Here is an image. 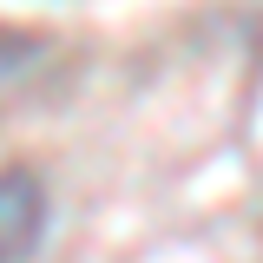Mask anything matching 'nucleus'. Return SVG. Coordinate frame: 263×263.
<instances>
[{
	"label": "nucleus",
	"mask_w": 263,
	"mask_h": 263,
	"mask_svg": "<svg viewBox=\"0 0 263 263\" xmlns=\"http://www.w3.org/2000/svg\"><path fill=\"white\" fill-rule=\"evenodd\" d=\"M46 230V184L33 171H0V263H27Z\"/></svg>",
	"instance_id": "nucleus-1"
}]
</instances>
